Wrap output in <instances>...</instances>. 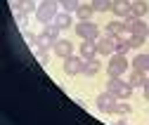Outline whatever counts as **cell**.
Here are the masks:
<instances>
[{
    "label": "cell",
    "mask_w": 149,
    "mask_h": 125,
    "mask_svg": "<svg viewBox=\"0 0 149 125\" xmlns=\"http://www.w3.org/2000/svg\"><path fill=\"white\" fill-rule=\"evenodd\" d=\"M59 7H62V5L57 3V0H43V3L38 5V10H36V19H38L43 26L50 24V21H54V17H57Z\"/></svg>",
    "instance_id": "cell-1"
},
{
    "label": "cell",
    "mask_w": 149,
    "mask_h": 125,
    "mask_svg": "<svg viewBox=\"0 0 149 125\" xmlns=\"http://www.w3.org/2000/svg\"><path fill=\"white\" fill-rule=\"evenodd\" d=\"M107 90L114 95L116 99H128L130 95H133V87H130V83L123 80L121 76H118V78H109V80H107Z\"/></svg>",
    "instance_id": "cell-2"
},
{
    "label": "cell",
    "mask_w": 149,
    "mask_h": 125,
    "mask_svg": "<svg viewBox=\"0 0 149 125\" xmlns=\"http://www.w3.org/2000/svg\"><path fill=\"white\" fill-rule=\"evenodd\" d=\"M128 71V57L125 55H118V52H114V55L109 57V66H107V73L109 78H118L123 76Z\"/></svg>",
    "instance_id": "cell-3"
},
{
    "label": "cell",
    "mask_w": 149,
    "mask_h": 125,
    "mask_svg": "<svg viewBox=\"0 0 149 125\" xmlns=\"http://www.w3.org/2000/svg\"><path fill=\"white\" fill-rule=\"evenodd\" d=\"M76 33L81 35L83 40H100V26L95 21H78L76 24Z\"/></svg>",
    "instance_id": "cell-4"
},
{
    "label": "cell",
    "mask_w": 149,
    "mask_h": 125,
    "mask_svg": "<svg viewBox=\"0 0 149 125\" xmlns=\"http://www.w3.org/2000/svg\"><path fill=\"white\" fill-rule=\"evenodd\" d=\"M116 102H118V99H116L114 95H111L109 90H104V92H102V95L95 99L97 109H100L102 113H114V109H116Z\"/></svg>",
    "instance_id": "cell-5"
},
{
    "label": "cell",
    "mask_w": 149,
    "mask_h": 125,
    "mask_svg": "<svg viewBox=\"0 0 149 125\" xmlns=\"http://www.w3.org/2000/svg\"><path fill=\"white\" fill-rule=\"evenodd\" d=\"M83 64H85V59H83L81 55H78V57L71 55V57L64 59V66H62V68H64L66 76H78V73H83Z\"/></svg>",
    "instance_id": "cell-6"
},
{
    "label": "cell",
    "mask_w": 149,
    "mask_h": 125,
    "mask_svg": "<svg viewBox=\"0 0 149 125\" xmlns=\"http://www.w3.org/2000/svg\"><path fill=\"white\" fill-rule=\"evenodd\" d=\"M125 28H128V33H140V35H149V28H147V24L142 21V17H125Z\"/></svg>",
    "instance_id": "cell-7"
},
{
    "label": "cell",
    "mask_w": 149,
    "mask_h": 125,
    "mask_svg": "<svg viewBox=\"0 0 149 125\" xmlns=\"http://www.w3.org/2000/svg\"><path fill=\"white\" fill-rule=\"evenodd\" d=\"M130 0H111V12H114L118 19H125V17H133V12H130Z\"/></svg>",
    "instance_id": "cell-8"
},
{
    "label": "cell",
    "mask_w": 149,
    "mask_h": 125,
    "mask_svg": "<svg viewBox=\"0 0 149 125\" xmlns=\"http://www.w3.org/2000/svg\"><path fill=\"white\" fill-rule=\"evenodd\" d=\"M78 55L88 61V59H95L97 57V40H83L78 47Z\"/></svg>",
    "instance_id": "cell-9"
},
{
    "label": "cell",
    "mask_w": 149,
    "mask_h": 125,
    "mask_svg": "<svg viewBox=\"0 0 149 125\" xmlns=\"http://www.w3.org/2000/svg\"><path fill=\"white\" fill-rule=\"evenodd\" d=\"M52 52H54V55H57V57L66 59V57H71V55H73V45H71V40H64V38H59L57 43H54Z\"/></svg>",
    "instance_id": "cell-10"
},
{
    "label": "cell",
    "mask_w": 149,
    "mask_h": 125,
    "mask_svg": "<svg viewBox=\"0 0 149 125\" xmlns=\"http://www.w3.org/2000/svg\"><path fill=\"white\" fill-rule=\"evenodd\" d=\"M128 83H130V87H144L147 73H144V71H140V68H133V71L128 73Z\"/></svg>",
    "instance_id": "cell-11"
},
{
    "label": "cell",
    "mask_w": 149,
    "mask_h": 125,
    "mask_svg": "<svg viewBox=\"0 0 149 125\" xmlns=\"http://www.w3.org/2000/svg\"><path fill=\"white\" fill-rule=\"evenodd\" d=\"M100 71H102V64H100L97 57H95V59H88V61L83 64V76H88V78H95Z\"/></svg>",
    "instance_id": "cell-12"
},
{
    "label": "cell",
    "mask_w": 149,
    "mask_h": 125,
    "mask_svg": "<svg viewBox=\"0 0 149 125\" xmlns=\"http://www.w3.org/2000/svg\"><path fill=\"white\" fill-rule=\"evenodd\" d=\"M54 43H57V38H52V35L43 28L38 35H36V45L38 47H45V50H50V47H54Z\"/></svg>",
    "instance_id": "cell-13"
},
{
    "label": "cell",
    "mask_w": 149,
    "mask_h": 125,
    "mask_svg": "<svg viewBox=\"0 0 149 125\" xmlns=\"http://www.w3.org/2000/svg\"><path fill=\"white\" fill-rule=\"evenodd\" d=\"M109 38H111V45H114V52H118V55H125L130 50L128 38H123V35H109Z\"/></svg>",
    "instance_id": "cell-14"
},
{
    "label": "cell",
    "mask_w": 149,
    "mask_h": 125,
    "mask_svg": "<svg viewBox=\"0 0 149 125\" xmlns=\"http://www.w3.org/2000/svg\"><path fill=\"white\" fill-rule=\"evenodd\" d=\"M97 55H102V57H111V55H114V45H111V38H109V35L97 40Z\"/></svg>",
    "instance_id": "cell-15"
},
{
    "label": "cell",
    "mask_w": 149,
    "mask_h": 125,
    "mask_svg": "<svg viewBox=\"0 0 149 125\" xmlns=\"http://www.w3.org/2000/svg\"><path fill=\"white\" fill-rule=\"evenodd\" d=\"M133 68H140V71H149V52H140V55L133 57Z\"/></svg>",
    "instance_id": "cell-16"
},
{
    "label": "cell",
    "mask_w": 149,
    "mask_h": 125,
    "mask_svg": "<svg viewBox=\"0 0 149 125\" xmlns=\"http://www.w3.org/2000/svg\"><path fill=\"white\" fill-rule=\"evenodd\" d=\"M130 12H133V17H144V14H149V5H147V0H133V5H130Z\"/></svg>",
    "instance_id": "cell-17"
},
{
    "label": "cell",
    "mask_w": 149,
    "mask_h": 125,
    "mask_svg": "<svg viewBox=\"0 0 149 125\" xmlns=\"http://www.w3.org/2000/svg\"><path fill=\"white\" fill-rule=\"evenodd\" d=\"M92 14H95V7H92V5H78V10H76L78 21H90Z\"/></svg>",
    "instance_id": "cell-18"
},
{
    "label": "cell",
    "mask_w": 149,
    "mask_h": 125,
    "mask_svg": "<svg viewBox=\"0 0 149 125\" xmlns=\"http://www.w3.org/2000/svg\"><path fill=\"white\" fill-rule=\"evenodd\" d=\"M123 31H128L125 28V21H118L116 19V21H109L107 24V33L109 35H123Z\"/></svg>",
    "instance_id": "cell-19"
},
{
    "label": "cell",
    "mask_w": 149,
    "mask_h": 125,
    "mask_svg": "<svg viewBox=\"0 0 149 125\" xmlns=\"http://www.w3.org/2000/svg\"><path fill=\"white\" fill-rule=\"evenodd\" d=\"M54 24H57L62 31L69 28V26H71V12H66V10H64V12H57V17H54Z\"/></svg>",
    "instance_id": "cell-20"
},
{
    "label": "cell",
    "mask_w": 149,
    "mask_h": 125,
    "mask_svg": "<svg viewBox=\"0 0 149 125\" xmlns=\"http://www.w3.org/2000/svg\"><path fill=\"white\" fill-rule=\"evenodd\" d=\"M144 38H147V35H140V33H128V45H130V50H140V47L144 45Z\"/></svg>",
    "instance_id": "cell-21"
},
{
    "label": "cell",
    "mask_w": 149,
    "mask_h": 125,
    "mask_svg": "<svg viewBox=\"0 0 149 125\" xmlns=\"http://www.w3.org/2000/svg\"><path fill=\"white\" fill-rule=\"evenodd\" d=\"M90 5L95 7V12H109L111 10V0H90Z\"/></svg>",
    "instance_id": "cell-22"
},
{
    "label": "cell",
    "mask_w": 149,
    "mask_h": 125,
    "mask_svg": "<svg viewBox=\"0 0 149 125\" xmlns=\"http://www.w3.org/2000/svg\"><path fill=\"white\" fill-rule=\"evenodd\" d=\"M114 113H116V116H121V118H125V116L130 113V104H128V102H116Z\"/></svg>",
    "instance_id": "cell-23"
},
{
    "label": "cell",
    "mask_w": 149,
    "mask_h": 125,
    "mask_svg": "<svg viewBox=\"0 0 149 125\" xmlns=\"http://www.w3.org/2000/svg\"><path fill=\"white\" fill-rule=\"evenodd\" d=\"M57 3H59V5H62V10H66V12H76V10H78V5H81L78 0H57Z\"/></svg>",
    "instance_id": "cell-24"
},
{
    "label": "cell",
    "mask_w": 149,
    "mask_h": 125,
    "mask_svg": "<svg viewBox=\"0 0 149 125\" xmlns=\"http://www.w3.org/2000/svg\"><path fill=\"white\" fill-rule=\"evenodd\" d=\"M36 61L43 64V66L50 61V55H47V50H45V47H38V50H36Z\"/></svg>",
    "instance_id": "cell-25"
},
{
    "label": "cell",
    "mask_w": 149,
    "mask_h": 125,
    "mask_svg": "<svg viewBox=\"0 0 149 125\" xmlns=\"http://www.w3.org/2000/svg\"><path fill=\"white\" fill-rule=\"evenodd\" d=\"M19 10H22L24 14H31V12H36V10H38V5H36L33 0H22V5H19Z\"/></svg>",
    "instance_id": "cell-26"
},
{
    "label": "cell",
    "mask_w": 149,
    "mask_h": 125,
    "mask_svg": "<svg viewBox=\"0 0 149 125\" xmlns=\"http://www.w3.org/2000/svg\"><path fill=\"white\" fill-rule=\"evenodd\" d=\"M45 31H47V33L52 35V38H57V40H59V31H62V28H59L57 24H54V21H50V24H45Z\"/></svg>",
    "instance_id": "cell-27"
},
{
    "label": "cell",
    "mask_w": 149,
    "mask_h": 125,
    "mask_svg": "<svg viewBox=\"0 0 149 125\" xmlns=\"http://www.w3.org/2000/svg\"><path fill=\"white\" fill-rule=\"evenodd\" d=\"M116 125H130V123H128V120H125V118H121V120H118V123H116Z\"/></svg>",
    "instance_id": "cell-28"
},
{
    "label": "cell",
    "mask_w": 149,
    "mask_h": 125,
    "mask_svg": "<svg viewBox=\"0 0 149 125\" xmlns=\"http://www.w3.org/2000/svg\"><path fill=\"white\" fill-rule=\"evenodd\" d=\"M144 92H149V78H147V83H144Z\"/></svg>",
    "instance_id": "cell-29"
}]
</instances>
